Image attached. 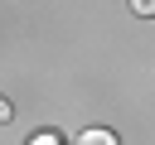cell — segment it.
<instances>
[{
    "label": "cell",
    "instance_id": "cell-3",
    "mask_svg": "<svg viewBox=\"0 0 155 145\" xmlns=\"http://www.w3.org/2000/svg\"><path fill=\"white\" fill-rule=\"evenodd\" d=\"M131 10H136L140 19H150V14H155V0H131Z\"/></svg>",
    "mask_w": 155,
    "mask_h": 145
},
{
    "label": "cell",
    "instance_id": "cell-4",
    "mask_svg": "<svg viewBox=\"0 0 155 145\" xmlns=\"http://www.w3.org/2000/svg\"><path fill=\"white\" fill-rule=\"evenodd\" d=\"M10 116H15V106H10L5 97H0V121H10Z\"/></svg>",
    "mask_w": 155,
    "mask_h": 145
},
{
    "label": "cell",
    "instance_id": "cell-2",
    "mask_svg": "<svg viewBox=\"0 0 155 145\" xmlns=\"http://www.w3.org/2000/svg\"><path fill=\"white\" fill-rule=\"evenodd\" d=\"M29 145H63V140H58L53 130H34V135H29Z\"/></svg>",
    "mask_w": 155,
    "mask_h": 145
},
{
    "label": "cell",
    "instance_id": "cell-1",
    "mask_svg": "<svg viewBox=\"0 0 155 145\" xmlns=\"http://www.w3.org/2000/svg\"><path fill=\"white\" fill-rule=\"evenodd\" d=\"M78 145H121V135L107 130V126H87V130L78 135Z\"/></svg>",
    "mask_w": 155,
    "mask_h": 145
}]
</instances>
